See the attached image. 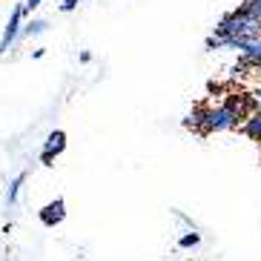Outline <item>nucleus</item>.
Segmentation results:
<instances>
[{
	"label": "nucleus",
	"mask_w": 261,
	"mask_h": 261,
	"mask_svg": "<svg viewBox=\"0 0 261 261\" xmlns=\"http://www.w3.org/2000/svg\"><path fill=\"white\" fill-rule=\"evenodd\" d=\"M255 98H258V100H261V84H258V86H255Z\"/></svg>",
	"instance_id": "17"
},
{
	"label": "nucleus",
	"mask_w": 261,
	"mask_h": 261,
	"mask_svg": "<svg viewBox=\"0 0 261 261\" xmlns=\"http://www.w3.org/2000/svg\"><path fill=\"white\" fill-rule=\"evenodd\" d=\"M241 132H244L250 141H255V144H261V112H255V115H250L244 121V126H241Z\"/></svg>",
	"instance_id": "9"
},
{
	"label": "nucleus",
	"mask_w": 261,
	"mask_h": 261,
	"mask_svg": "<svg viewBox=\"0 0 261 261\" xmlns=\"http://www.w3.org/2000/svg\"><path fill=\"white\" fill-rule=\"evenodd\" d=\"M201 244V232L198 230H187L184 236L178 238V247H184V250H192V247Z\"/></svg>",
	"instance_id": "11"
},
{
	"label": "nucleus",
	"mask_w": 261,
	"mask_h": 261,
	"mask_svg": "<svg viewBox=\"0 0 261 261\" xmlns=\"http://www.w3.org/2000/svg\"><path fill=\"white\" fill-rule=\"evenodd\" d=\"M46 32H49V20H43V17H32V20H26L20 38H40V35H46Z\"/></svg>",
	"instance_id": "7"
},
{
	"label": "nucleus",
	"mask_w": 261,
	"mask_h": 261,
	"mask_svg": "<svg viewBox=\"0 0 261 261\" xmlns=\"http://www.w3.org/2000/svg\"><path fill=\"white\" fill-rule=\"evenodd\" d=\"M207 107L210 103H195V107L190 109L184 115V126L187 129H192V132H198V135H204V123H207Z\"/></svg>",
	"instance_id": "6"
},
{
	"label": "nucleus",
	"mask_w": 261,
	"mask_h": 261,
	"mask_svg": "<svg viewBox=\"0 0 261 261\" xmlns=\"http://www.w3.org/2000/svg\"><path fill=\"white\" fill-rule=\"evenodd\" d=\"M63 149H66V132L52 129L46 135V141H43V146H40V164L43 167H55V158L63 155Z\"/></svg>",
	"instance_id": "4"
},
{
	"label": "nucleus",
	"mask_w": 261,
	"mask_h": 261,
	"mask_svg": "<svg viewBox=\"0 0 261 261\" xmlns=\"http://www.w3.org/2000/svg\"><path fill=\"white\" fill-rule=\"evenodd\" d=\"M40 3H43V0H26V3H23V9H26V15H32V12H35V9L40 6Z\"/></svg>",
	"instance_id": "14"
},
{
	"label": "nucleus",
	"mask_w": 261,
	"mask_h": 261,
	"mask_svg": "<svg viewBox=\"0 0 261 261\" xmlns=\"http://www.w3.org/2000/svg\"><path fill=\"white\" fill-rule=\"evenodd\" d=\"M26 184V172H17L12 181H9V190H6V207H15L17 198H20V190Z\"/></svg>",
	"instance_id": "8"
},
{
	"label": "nucleus",
	"mask_w": 261,
	"mask_h": 261,
	"mask_svg": "<svg viewBox=\"0 0 261 261\" xmlns=\"http://www.w3.org/2000/svg\"><path fill=\"white\" fill-rule=\"evenodd\" d=\"M89 61H92V52H86L84 49V52H81V63H89Z\"/></svg>",
	"instance_id": "16"
},
{
	"label": "nucleus",
	"mask_w": 261,
	"mask_h": 261,
	"mask_svg": "<svg viewBox=\"0 0 261 261\" xmlns=\"http://www.w3.org/2000/svg\"><path fill=\"white\" fill-rule=\"evenodd\" d=\"M38 218H40V224L43 227H58V224H63V218H66V201L63 198H55V201H49L43 210H38Z\"/></svg>",
	"instance_id": "5"
},
{
	"label": "nucleus",
	"mask_w": 261,
	"mask_h": 261,
	"mask_svg": "<svg viewBox=\"0 0 261 261\" xmlns=\"http://www.w3.org/2000/svg\"><path fill=\"white\" fill-rule=\"evenodd\" d=\"M247 75H250V63H247L244 58H238V61L230 66V77H236V81H238V77H247Z\"/></svg>",
	"instance_id": "12"
},
{
	"label": "nucleus",
	"mask_w": 261,
	"mask_h": 261,
	"mask_svg": "<svg viewBox=\"0 0 261 261\" xmlns=\"http://www.w3.org/2000/svg\"><path fill=\"white\" fill-rule=\"evenodd\" d=\"M247 121L244 107H241V92H227L224 100L210 103L207 107V123H204V135L213 132H230V129H241Z\"/></svg>",
	"instance_id": "1"
},
{
	"label": "nucleus",
	"mask_w": 261,
	"mask_h": 261,
	"mask_svg": "<svg viewBox=\"0 0 261 261\" xmlns=\"http://www.w3.org/2000/svg\"><path fill=\"white\" fill-rule=\"evenodd\" d=\"M238 12H244L247 17H253V20H261V0H244Z\"/></svg>",
	"instance_id": "10"
},
{
	"label": "nucleus",
	"mask_w": 261,
	"mask_h": 261,
	"mask_svg": "<svg viewBox=\"0 0 261 261\" xmlns=\"http://www.w3.org/2000/svg\"><path fill=\"white\" fill-rule=\"evenodd\" d=\"M26 9H23V3H17L15 9H12V15H9V20H6V26H3V38H0V55H6L9 49L17 43V38H20V32H23V26H26Z\"/></svg>",
	"instance_id": "3"
},
{
	"label": "nucleus",
	"mask_w": 261,
	"mask_h": 261,
	"mask_svg": "<svg viewBox=\"0 0 261 261\" xmlns=\"http://www.w3.org/2000/svg\"><path fill=\"white\" fill-rule=\"evenodd\" d=\"M43 55H46V49H32V58H35V61H40Z\"/></svg>",
	"instance_id": "15"
},
{
	"label": "nucleus",
	"mask_w": 261,
	"mask_h": 261,
	"mask_svg": "<svg viewBox=\"0 0 261 261\" xmlns=\"http://www.w3.org/2000/svg\"><path fill=\"white\" fill-rule=\"evenodd\" d=\"M77 3L81 0H61V12H72V9H77Z\"/></svg>",
	"instance_id": "13"
},
{
	"label": "nucleus",
	"mask_w": 261,
	"mask_h": 261,
	"mask_svg": "<svg viewBox=\"0 0 261 261\" xmlns=\"http://www.w3.org/2000/svg\"><path fill=\"white\" fill-rule=\"evenodd\" d=\"M215 38L221 40H250V38H261V20H253V17H247L244 12H227V15L215 23Z\"/></svg>",
	"instance_id": "2"
}]
</instances>
